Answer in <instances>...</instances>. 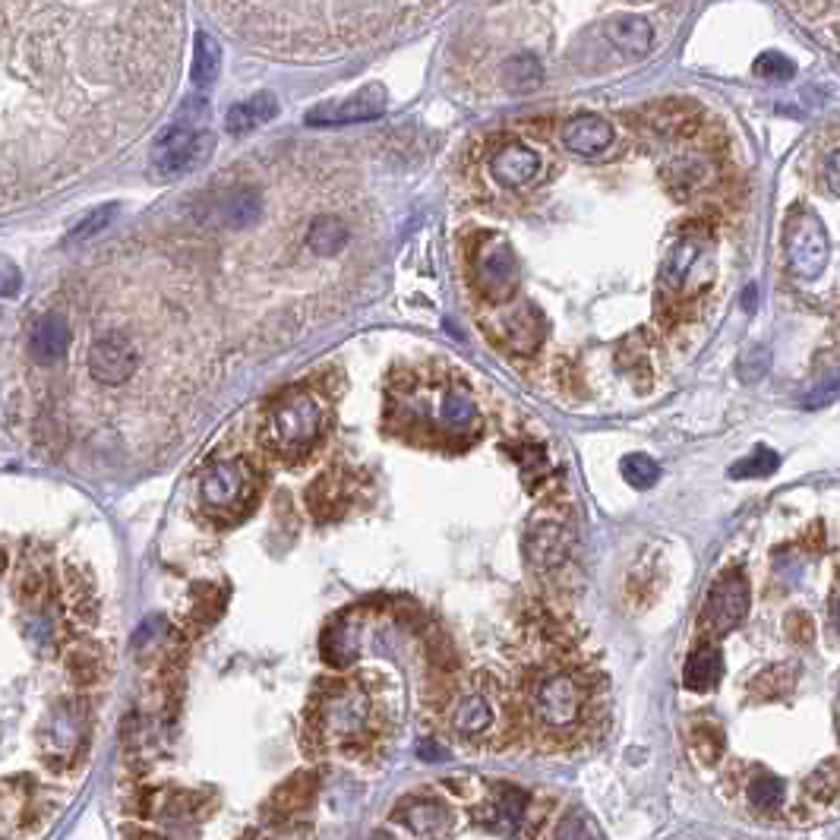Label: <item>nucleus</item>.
Here are the masks:
<instances>
[{
	"instance_id": "nucleus-1",
	"label": "nucleus",
	"mask_w": 840,
	"mask_h": 840,
	"mask_svg": "<svg viewBox=\"0 0 840 840\" xmlns=\"http://www.w3.org/2000/svg\"><path fill=\"white\" fill-rule=\"evenodd\" d=\"M4 193L105 162L165 105L177 0H4Z\"/></svg>"
},
{
	"instance_id": "nucleus-2",
	"label": "nucleus",
	"mask_w": 840,
	"mask_h": 840,
	"mask_svg": "<svg viewBox=\"0 0 840 840\" xmlns=\"http://www.w3.org/2000/svg\"><path fill=\"white\" fill-rule=\"evenodd\" d=\"M446 0H209L222 23L263 51L332 57L420 23Z\"/></svg>"
},
{
	"instance_id": "nucleus-3",
	"label": "nucleus",
	"mask_w": 840,
	"mask_h": 840,
	"mask_svg": "<svg viewBox=\"0 0 840 840\" xmlns=\"http://www.w3.org/2000/svg\"><path fill=\"white\" fill-rule=\"evenodd\" d=\"M402 420L430 439H468L477 424V402L462 383L411 389L402 402Z\"/></svg>"
},
{
	"instance_id": "nucleus-4",
	"label": "nucleus",
	"mask_w": 840,
	"mask_h": 840,
	"mask_svg": "<svg viewBox=\"0 0 840 840\" xmlns=\"http://www.w3.org/2000/svg\"><path fill=\"white\" fill-rule=\"evenodd\" d=\"M323 402L307 389H291L269 408L263 420V446L278 458L307 455L323 433Z\"/></svg>"
},
{
	"instance_id": "nucleus-5",
	"label": "nucleus",
	"mask_w": 840,
	"mask_h": 840,
	"mask_svg": "<svg viewBox=\"0 0 840 840\" xmlns=\"http://www.w3.org/2000/svg\"><path fill=\"white\" fill-rule=\"evenodd\" d=\"M588 689L585 679L569 667H550L531 679L528 711L534 724L547 733H572L585 717Z\"/></svg>"
},
{
	"instance_id": "nucleus-6",
	"label": "nucleus",
	"mask_w": 840,
	"mask_h": 840,
	"mask_svg": "<svg viewBox=\"0 0 840 840\" xmlns=\"http://www.w3.org/2000/svg\"><path fill=\"white\" fill-rule=\"evenodd\" d=\"M143 367V348L133 326L108 323L95 332L86 348V370L98 386H124Z\"/></svg>"
},
{
	"instance_id": "nucleus-7",
	"label": "nucleus",
	"mask_w": 840,
	"mask_h": 840,
	"mask_svg": "<svg viewBox=\"0 0 840 840\" xmlns=\"http://www.w3.org/2000/svg\"><path fill=\"white\" fill-rule=\"evenodd\" d=\"M370 717H373L370 695L360 686L342 683V686H329L323 698H319V705L313 711V727L323 736V743H354V739L367 733Z\"/></svg>"
},
{
	"instance_id": "nucleus-8",
	"label": "nucleus",
	"mask_w": 840,
	"mask_h": 840,
	"mask_svg": "<svg viewBox=\"0 0 840 840\" xmlns=\"http://www.w3.org/2000/svg\"><path fill=\"white\" fill-rule=\"evenodd\" d=\"M487 174L506 193L531 190L547 174V152L522 136H506L499 146L487 149Z\"/></svg>"
},
{
	"instance_id": "nucleus-9",
	"label": "nucleus",
	"mask_w": 840,
	"mask_h": 840,
	"mask_svg": "<svg viewBox=\"0 0 840 840\" xmlns=\"http://www.w3.org/2000/svg\"><path fill=\"white\" fill-rule=\"evenodd\" d=\"M212 146H215V139L209 133H199L184 124L171 127L168 133L155 139V146L149 152V171L158 180L190 174L212 155Z\"/></svg>"
},
{
	"instance_id": "nucleus-10",
	"label": "nucleus",
	"mask_w": 840,
	"mask_h": 840,
	"mask_svg": "<svg viewBox=\"0 0 840 840\" xmlns=\"http://www.w3.org/2000/svg\"><path fill=\"white\" fill-rule=\"evenodd\" d=\"M253 474L244 462H212L199 477V503L209 515H237L250 503Z\"/></svg>"
},
{
	"instance_id": "nucleus-11",
	"label": "nucleus",
	"mask_w": 840,
	"mask_h": 840,
	"mask_svg": "<svg viewBox=\"0 0 840 840\" xmlns=\"http://www.w3.org/2000/svg\"><path fill=\"white\" fill-rule=\"evenodd\" d=\"M787 256H790V269L799 278H818L825 272L831 244L825 225L812 212L799 209L787 218Z\"/></svg>"
},
{
	"instance_id": "nucleus-12",
	"label": "nucleus",
	"mask_w": 840,
	"mask_h": 840,
	"mask_svg": "<svg viewBox=\"0 0 840 840\" xmlns=\"http://www.w3.org/2000/svg\"><path fill=\"white\" fill-rule=\"evenodd\" d=\"M749 585L739 572L724 575L720 582L711 588L708 600H705V613L702 623L711 635H727L730 629H736L749 613Z\"/></svg>"
},
{
	"instance_id": "nucleus-13",
	"label": "nucleus",
	"mask_w": 840,
	"mask_h": 840,
	"mask_svg": "<svg viewBox=\"0 0 840 840\" xmlns=\"http://www.w3.org/2000/svg\"><path fill=\"white\" fill-rule=\"evenodd\" d=\"M70 348H73V323H70L67 313L48 310L29 326L26 354H29L32 364L51 367V364H57V360H64Z\"/></svg>"
},
{
	"instance_id": "nucleus-14",
	"label": "nucleus",
	"mask_w": 840,
	"mask_h": 840,
	"mask_svg": "<svg viewBox=\"0 0 840 840\" xmlns=\"http://www.w3.org/2000/svg\"><path fill=\"white\" fill-rule=\"evenodd\" d=\"M386 111V92L379 86H367L364 92H357L351 98L332 105H319L307 114L310 127H338V124H364Z\"/></svg>"
},
{
	"instance_id": "nucleus-15",
	"label": "nucleus",
	"mask_w": 840,
	"mask_h": 840,
	"mask_svg": "<svg viewBox=\"0 0 840 840\" xmlns=\"http://www.w3.org/2000/svg\"><path fill=\"white\" fill-rule=\"evenodd\" d=\"M559 146L578 158H597L613 146V124L600 114H575L559 124Z\"/></svg>"
},
{
	"instance_id": "nucleus-16",
	"label": "nucleus",
	"mask_w": 840,
	"mask_h": 840,
	"mask_svg": "<svg viewBox=\"0 0 840 840\" xmlns=\"http://www.w3.org/2000/svg\"><path fill=\"white\" fill-rule=\"evenodd\" d=\"M569 556V528L559 518H537L528 528V559L534 569H556Z\"/></svg>"
},
{
	"instance_id": "nucleus-17",
	"label": "nucleus",
	"mask_w": 840,
	"mask_h": 840,
	"mask_svg": "<svg viewBox=\"0 0 840 840\" xmlns=\"http://www.w3.org/2000/svg\"><path fill=\"white\" fill-rule=\"evenodd\" d=\"M604 42L619 51L623 57L635 60V57H645L654 48V29L645 16H635V13H619L613 19L604 23Z\"/></svg>"
},
{
	"instance_id": "nucleus-18",
	"label": "nucleus",
	"mask_w": 840,
	"mask_h": 840,
	"mask_svg": "<svg viewBox=\"0 0 840 840\" xmlns=\"http://www.w3.org/2000/svg\"><path fill=\"white\" fill-rule=\"evenodd\" d=\"M398 822L424 840H443L455 828V812L439 799H408L398 809Z\"/></svg>"
},
{
	"instance_id": "nucleus-19",
	"label": "nucleus",
	"mask_w": 840,
	"mask_h": 840,
	"mask_svg": "<svg viewBox=\"0 0 840 840\" xmlns=\"http://www.w3.org/2000/svg\"><path fill=\"white\" fill-rule=\"evenodd\" d=\"M525 815H528V796L515 787H503V790H496V796L474 818H480L487 828H493L499 834H518L522 831Z\"/></svg>"
},
{
	"instance_id": "nucleus-20",
	"label": "nucleus",
	"mask_w": 840,
	"mask_h": 840,
	"mask_svg": "<svg viewBox=\"0 0 840 840\" xmlns=\"http://www.w3.org/2000/svg\"><path fill=\"white\" fill-rule=\"evenodd\" d=\"M547 67L540 64L534 54H512L499 67V83L509 95H531L534 89L544 86Z\"/></svg>"
},
{
	"instance_id": "nucleus-21",
	"label": "nucleus",
	"mask_w": 840,
	"mask_h": 840,
	"mask_svg": "<svg viewBox=\"0 0 840 840\" xmlns=\"http://www.w3.org/2000/svg\"><path fill=\"white\" fill-rule=\"evenodd\" d=\"M351 496V484L342 474H323L316 477L310 490H307V506L316 518H332L345 509Z\"/></svg>"
},
{
	"instance_id": "nucleus-22",
	"label": "nucleus",
	"mask_w": 840,
	"mask_h": 840,
	"mask_svg": "<svg viewBox=\"0 0 840 840\" xmlns=\"http://www.w3.org/2000/svg\"><path fill=\"white\" fill-rule=\"evenodd\" d=\"M278 114V102H275V95L269 92H259L253 98H247V102H237L228 117H225V127L228 133L240 136V133H250L253 127H263L269 124V120Z\"/></svg>"
},
{
	"instance_id": "nucleus-23",
	"label": "nucleus",
	"mask_w": 840,
	"mask_h": 840,
	"mask_svg": "<svg viewBox=\"0 0 840 840\" xmlns=\"http://www.w3.org/2000/svg\"><path fill=\"white\" fill-rule=\"evenodd\" d=\"M720 670H724V664H720V651L711 648V645H702V648H695L686 660V670H683V683L689 692H711L717 686V679H720Z\"/></svg>"
},
{
	"instance_id": "nucleus-24",
	"label": "nucleus",
	"mask_w": 840,
	"mask_h": 840,
	"mask_svg": "<svg viewBox=\"0 0 840 840\" xmlns=\"http://www.w3.org/2000/svg\"><path fill=\"white\" fill-rule=\"evenodd\" d=\"M493 717L496 714H493L490 698L484 692H468L462 702H458V708L452 714V724L462 736H480V733L490 730Z\"/></svg>"
},
{
	"instance_id": "nucleus-25",
	"label": "nucleus",
	"mask_w": 840,
	"mask_h": 840,
	"mask_svg": "<svg viewBox=\"0 0 840 840\" xmlns=\"http://www.w3.org/2000/svg\"><path fill=\"white\" fill-rule=\"evenodd\" d=\"M313 777L310 774H297L291 777L288 784L278 790L272 796V806L278 812V818H291V815H300L307 806H310V799H313Z\"/></svg>"
},
{
	"instance_id": "nucleus-26",
	"label": "nucleus",
	"mask_w": 840,
	"mask_h": 840,
	"mask_svg": "<svg viewBox=\"0 0 840 840\" xmlns=\"http://www.w3.org/2000/svg\"><path fill=\"white\" fill-rule=\"evenodd\" d=\"M218 70H222V48L212 35L199 32L196 35V54H193V83L196 86H212Z\"/></svg>"
},
{
	"instance_id": "nucleus-27",
	"label": "nucleus",
	"mask_w": 840,
	"mask_h": 840,
	"mask_svg": "<svg viewBox=\"0 0 840 840\" xmlns=\"http://www.w3.org/2000/svg\"><path fill=\"white\" fill-rule=\"evenodd\" d=\"M784 796H787V787L777 774H762L749 784V803L758 812H777L784 806Z\"/></svg>"
},
{
	"instance_id": "nucleus-28",
	"label": "nucleus",
	"mask_w": 840,
	"mask_h": 840,
	"mask_svg": "<svg viewBox=\"0 0 840 840\" xmlns=\"http://www.w3.org/2000/svg\"><path fill=\"white\" fill-rule=\"evenodd\" d=\"M351 629L345 626V623H335L326 635H323V657L329 660L332 667H345V664H351L354 660V654H357V648H354V642H351Z\"/></svg>"
},
{
	"instance_id": "nucleus-29",
	"label": "nucleus",
	"mask_w": 840,
	"mask_h": 840,
	"mask_svg": "<svg viewBox=\"0 0 840 840\" xmlns=\"http://www.w3.org/2000/svg\"><path fill=\"white\" fill-rule=\"evenodd\" d=\"M550 840H597V831L582 809H569L566 815H559Z\"/></svg>"
},
{
	"instance_id": "nucleus-30",
	"label": "nucleus",
	"mask_w": 840,
	"mask_h": 840,
	"mask_svg": "<svg viewBox=\"0 0 840 840\" xmlns=\"http://www.w3.org/2000/svg\"><path fill=\"white\" fill-rule=\"evenodd\" d=\"M692 752L698 762H717L720 752H724V733H720L714 724H695L692 727Z\"/></svg>"
},
{
	"instance_id": "nucleus-31",
	"label": "nucleus",
	"mask_w": 840,
	"mask_h": 840,
	"mask_svg": "<svg viewBox=\"0 0 840 840\" xmlns=\"http://www.w3.org/2000/svg\"><path fill=\"white\" fill-rule=\"evenodd\" d=\"M623 477L629 480V487L635 490H648L657 484V477H660V468L654 458L642 455V452H635V455H626L623 458Z\"/></svg>"
},
{
	"instance_id": "nucleus-32",
	"label": "nucleus",
	"mask_w": 840,
	"mask_h": 840,
	"mask_svg": "<svg viewBox=\"0 0 840 840\" xmlns=\"http://www.w3.org/2000/svg\"><path fill=\"white\" fill-rule=\"evenodd\" d=\"M67 670L70 676L76 679L79 686H89L98 679V670H102V660H98L95 648L89 645H76L70 654H67Z\"/></svg>"
},
{
	"instance_id": "nucleus-33",
	"label": "nucleus",
	"mask_w": 840,
	"mask_h": 840,
	"mask_svg": "<svg viewBox=\"0 0 840 840\" xmlns=\"http://www.w3.org/2000/svg\"><path fill=\"white\" fill-rule=\"evenodd\" d=\"M777 465H780V458L771 449H758L749 458H743V462H736L730 468V477H739V480H746V477H768V474L777 471Z\"/></svg>"
},
{
	"instance_id": "nucleus-34",
	"label": "nucleus",
	"mask_w": 840,
	"mask_h": 840,
	"mask_svg": "<svg viewBox=\"0 0 840 840\" xmlns=\"http://www.w3.org/2000/svg\"><path fill=\"white\" fill-rule=\"evenodd\" d=\"M755 73L762 79H790L796 73V64L780 51H765L755 60Z\"/></svg>"
},
{
	"instance_id": "nucleus-35",
	"label": "nucleus",
	"mask_w": 840,
	"mask_h": 840,
	"mask_svg": "<svg viewBox=\"0 0 840 840\" xmlns=\"http://www.w3.org/2000/svg\"><path fill=\"white\" fill-rule=\"evenodd\" d=\"M771 367V354L765 348H752L743 360H739V379L743 383H758Z\"/></svg>"
},
{
	"instance_id": "nucleus-36",
	"label": "nucleus",
	"mask_w": 840,
	"mask_h": 840,
	"mask_svg": "<svg viewBox=\"0 0 840 840\" xmlns=\"http://www.w3.org/2000/svg\"><path fill=\"white\" fill-rule=\"evenodd\" d=\"M114 215H117V206H102V209H98V212H92V215L86 218V222H83V225H79V228L73 231V240H76V244H79V240H89V237H95L98 231H102V228H108V225L114 222Z\"/></svg>"
},
{
	"instance_id": "nucleus-37",
	"label": "nucleus",
	"mask_w": 840,
	"mask_h": 840,
	"mask_svg": "<svg viewBox=\"0 0 840 840\" xmlns=\"http://www.w3.org/2000/svg\"><path fill=\"white\" fill-rule=\"evenodd\" d=\"M834 790H837V777H834L831 768H822V771H818V774L809 780V793H812V796H822V799H825V796H831Z\"/></svg>"
},
{
	"instance_id": "nucleus-38",
	"label": "nucleus",
	"mask_w": 840,
	"mask_h": 840,
	"mask_svg": "<svg viewBox=\"0 0 840 840\" xmlns=\"http://www.w3.org/2000/svg\"><path fill=\"white\" fill-rule=\"evenodd\" d=\"M825 184L834 196H840V149H834L825 162Z\"/></svg>"
},
{
	"instance_id": "nucleus-39",
	"label": "nucleus",
	"mask_w": 840,
	"mask_h": 840,
	"mask_svg": "<svg viewBox=\"0 0 840 840\" xmlns=\"http://www.w3.org/2000/svg\"><path fill=\"white\" fill-rule=\"evenodd\" d=\"M417 755H420V758H427V762H446V758H449V752H446V749H439L436 743H430V739H427V743H420V746H417Z\"/></svg>"
},
{
	"instance_id": "nucleus-40",
	"label": "nucleus",
	"mask_w": 840,
	"mask_h": 840,
	"mask_svg": "<svg viewBox=\"0 0 840 840\" xmlns=\"http://www.w3.org/2000/svg\"><path fill=\"white\" fill-rule=\"evenodd\" d=\"M790 629L796 632V642H806V638H812V623L806 616H796L793 623H790Z\"/></svg>"
},
{
	"instance_id": "nucleus-41",
	"label": "nucleus",
	"mask_w": 840,
	"mask_h": 840,
	"mask_svg": "<svg viewBox=\"0 0 840 840\" xmlns=\"http://www.w3.org/2000/svg\"><path fill=\"white\" fill-rule=\"evenodd\" d=\"M13 291H16V269L7 263V266H4V300H10Z\"/></svg>"
},
{
	"instance_id": "nucleus-42",
	"label": "nucleus",
	"mask_w": 840,
	"mask_h": 840,
	"mask_svg": "<svg viewBox=\"0 0 840 840\" xmlns=\"http://www.w3.org/2000/svg\"><path fill=\"white\" fill-rule=\"evenodd\" d=\"M831 623H834V632L840 635V594L831 600Z\"/></svg>"
},
{
	"instance_id": "nucleus-43",
	"label": "nucleus",
	"mask_w": 840,
	"mask_h": 840,
	"mask_svg": "<svg viewBox=\"0 0 840 840\" xmlns=\"http://www.w3.org/2000/svg\"><path fill=\"white\" fill-rule=\"evenodd\" d=\"M752 307H755V288L746 291V310H752Z\"/></svg>"
}]
</instances>
